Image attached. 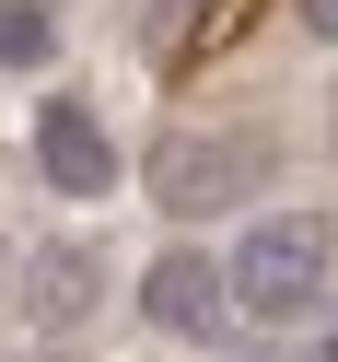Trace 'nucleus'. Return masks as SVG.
Masks as SVG:
<instances>
[{
	"label": "nucleus",
	"instance_id": "obj_1",
	"mask_svg": "<svg viewBox=\"0 0 338 362\" xmlns=\"http://www.w3.org/2000/svg\"><path fill=\"white\" fill-rule=\"evenodd\" d=\"M222 292H234V315H257V327L315 315V304L338 292V222H327V211H268V222H245V245L222 257Z\"/></svg>",
	"mask_w": 338,
	"mask_h": 362
},
{
	"label": "nucleus",
	"instance_id": "obj_2",
	"mask_svg": "<svg viewBox=\"0 0 338 362\" xmlns=\"http://www.w3.org/2000/svg\"><path fill=\"white\" fill-rule=\"evenodd\" d=\"M268 164H280V152L257 141V129H198V141H175L164 164H152V199H164V211H245V199L268 187Z\"/></svg>",
	"mask_w": 338,
	"mask_h": 362
},
{
	"label": "nucleus",
	"instance_id": "obj_3",
	"mask_svg": "<svg viewBox=\"0 0 338 362\" xmlns=\"http://www.w3.org/2000/svg\"><path fill=\"white\" fill-rule=\"evenodd\" d=\"M12 292H24V327L35 339H82L105 315V245H35Z\"/></svg>",
	"mask_w": 338,
	"mask_h": 362
},
{
	"label": "nucleus",
	"instance_id": "obj_4",
	"mask_svg": "<svg viewBox=\"0 0 338 362\" xmlns=\"http://www.w3.org/2000/svg\"><path fill=\"white\" fill-rule=\"evenodd\" d=\"M140 315H152V339H222V315H234V292H222V269L198 257V245H164L152 257V281H140Z\"/></svg>",
	"mask_w": 338,
	"mask_h": 362
},
{
	"label": "nucleus",
	"instance_id": "obj_5",
	"mask_svg": "<svg viewBox=\"0 0 338 362\" xmlns=\"http://www.w3.org/2000/svg\"><path fill=\"white\" fill-rule=\"evenodd\" d=\"M35 164H47L59 199H105V187H117V141H105V117L82 94H59L47 117H35Z\"/></svg>",
	"mask_w": 338,
	"mask_h": 362
},
{
	"label": "nucleus",
	"instance_id": "obj_6",
	"mask_svg": "<svg viewBox=\"0 0 338 362\" xmlns=\"http://www.w3.org/2000/svg\"><path fill=\"white\" fill-rule=\"evenodd\" d=\"M47 59H59V24L35 0H0V71H47Z\"/></svg>",
	"mask_w": 338,
	"mask_h": 362
},
{
	"label": "nucleus",
	"instance_id": "obj_7",
	"mask_svg": "<svg viewBox=\"0 0 338 362\" xmlns=\"http://www.w3.org/2000/svg\"><path fill=\"white\" fill-rule=\"evenodd\" d=\"M303 24H315V35H327V47H338V0H303Z\"/></svg>",
	"mask_w": 338,
	"mask_h": 362
},
{
	"label": "nucleus",
	"instance_id": "obj_8",
	"mask_svg": "<svg viewBox=\"0 0 338 362\" xmlns=\"http://www.w3.org/2000/svg\"><path fill=\"white\" fill-rule=\"evenodd\" d=\"M315 362H338V315H327V351H315Z\"/></svg>",
	"mask_w": 338,
	"mask_h": 362
},
{
	"label": "nucleus",
	"instance_id": "obj_9",
	"mask_svg": "<svg viewBox=\"0 0 338 362\" xmlns=\"http://www.w3.org/2000/svg\"><path fill=\"white\" fill-rule=\"evenodd\" d=\"M245 362H280V351H245Z\"/></svg>",
	"mask_w": 338,
	"mask_h": 362
},
{
	"label": "nucleus",
	"instance_id": "obj_10",
	"mask_svg": "<svg viewBox=\"0 0 338 362\" xmlns=\"http://www.w3.org/2000/svg\"><path fill=\"white\" fill-rule=\"evenodd\" d=\"M35 362H59V351H35Z\"/></svg>",
	"mask_w": 338,
	"mask_h": 362
}]
</instances>
